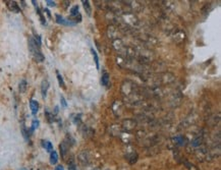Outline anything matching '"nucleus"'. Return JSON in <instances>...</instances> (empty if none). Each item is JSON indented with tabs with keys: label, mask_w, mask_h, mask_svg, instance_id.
Instances as JSON below:
<instances>
[{
	"label": "nucleus",
	"mask_w": 221,
	"mask_h": 170,
	"mask_svg": "<svg viewBox=\"0 0 221 170\" xmlns=\"http://www.w3.org/2000/svg\"><path fill=\"white\" fill-rule=\"evenodd\" d=\"M29 49L31 51L32 56L34 57V59L36 60L37 62H43L45 57H44L43 53L40 50V46L34 41L33 38L29 39Z\"/></svg>",
	"instance_id": "nucleus-1"
},
{
	"label": "nucleus",
	"mask_w": 221,
	"mask_h": 170,
	"mask_svg": "<svg viewBox=\"0 0 221 170\" xmlns=\"http://www.w3.org/2000/svg\"><path fill=\"white\" fill-rule=\"evenodd\" d=\"M55 17H56L57 23H59V25H64V26H73V25H75L72 20L64 19V17H61L60 14H56V15H55Z\"/></svg>",
	"instance_id": "nucleus-2"
},
{
	"label": "nucleus",
	"mask_w": 221,
	"mask_h": 170,
	"mask_svg": "<svg viewBox=\"0 0 221 170\" xmlns=\"http://www.w3.org/2000/svg\"><path fill=\"white\" fill-rule=\"evenodd\" d=\"M48 89H49V82L47 80H43L41 83V94L42 97L45 98L47 96V92H48Z\"/></svg>",
	"instance_id": "nucleus-3"
},
{
	"label": "nucleus",
	"mask_w": 221,
	"mask_h": 170,
	"mask_svg": "<svg viewBox=\"0 0 221 170\" xmlns=\"http://www.w3.org/2000/svg\"><path fill=\"white\" fill-rule=\"evenodd\" d=\"M6 4H7V7L9 8L10 11H12V12H20V8L17 5V1H7Z\"/></svg>",
	"instance_id": "nucleus-4"
},
{
	"label": "nucleus",
	"mask_w": 221,
	"mask_h": 170,
	"mask_svg": "<svg viewBox=\"0 0 221 170\" xmlns=\"http://www.w3.org/2000/svg\"><path fill=\"white\" fill-rule=\"evenodd\" d=\"M68 148H69V145H68L67 141H63V142L60 144V153H61V156L63 158H64L65 155L67 154Z\"/></svg>",
	"instance_id": "nucleus-5"
},
{
	"label": "nucleus",
	"mask_w": 221,
	"mask_h": 170,
	"mask_svg": "<svg viewBox=\"0 0 221 170\" xmlns=\"http://www.w3.org/2000/svg\"><path fill=\"white\" fill-rule=\"evenodd\" d=\"M30 108H31V111L32 113L34 115L37 114V112L39 110V103L35 100H31L30 101Z\"/></svg>",
	"instance_id": "nucleus-6"
},
{
	"label": "nucleus",
	"mask_w": 221,
	"mask_h": 170,
	"mask_svg": "<svg viewBox=\"0 0 221 170\" xmlns=\"http://www.w3.org/2000/svg\"><path fill=\"white\" fill-rule=\"evenodd\" d=\"M78 160L83 165H86V164L89 163V157H88V154L86 153V152H81V153L78 155Z\"/></svg>",
	"instance_id": "nucleus-7"
},
{
	"label": "nucleus",
	"mask_w": 221,
	"mask_h": 170,
	"mask_svg": "<svg viewBox=\"0 0 221 170\" xmlns=\"http://www.w3.org/2000/svg\"><path fill=\"white\" fill-rule=\"evenodd\" d=\"M70 15H72V17H75V19H78V17L80 20H81V17L80 12H78V5H75V6L70 9Z\"/></svg>",
	"instance_id": "nucleus-8"
},
{
	"label": "nucleus",
	"mask_w": 221,
	"mask_h": 170,
	"mask_svg": "<svg viewBox=\"0 0 221 170\" xmlns=\"http://www.w3.org/2000/svg\"><path fill=\"white\" fill-rule=\"evenodd\" d=\"M109 80H110V77H109V74L107 71H103V74H102V77H101V83L102 85L104 86V87H106L107 85L109 83Z\"/></svg>",
	"instance_id": "nucleus-9"
},
{
	"label": "nucleus",
	"mask_w": 221,
	"mask_h": 170,
	"mask_svg": "<svg viewBox=\"0 0 221 170\" xmlns=\"http://www.w3.org/2000/svg\"><path fill=\"white\" fill-rule=\"evenodd\" d=\"M91 53H92V55H93V58H94V61H95V64H96L97 69H99L100 68V63H99L98 54H97V52L94 48H91Z\"/></svg>",
	"instance_id": "nucleus-10"
},
{
	"label": "nucleus",
	"mask_w": 221,
	"mask_h": 170,
	"mask_svg": "<svg viewBox=\"0 0 221 170\" xmlns=\"http://www.w3.org/2000/svg\"><path fill=\"white\" fill-rule=\"evenodd\" d=\"M57 161H58V154L55 151H52L51 154H50V163L54 165V164L57 163Z\"/></svg>",
	"instance_id": "nucleus-11"
},
{
	"label": "nucleus",
	"mask_w": 221,
	"mask_h": 170,
	"mask_svg": "<svg viewBox=\"0 0 221 170\" xmlns=\"http://www.w3.org/2000/svg\"><path fill=\"white\" fill-rule=\"evenodd\" d=\"M42 146L46 149L47 152H52L53 151V145L48 141H42Z\"/></svg>",
	"instance_id": "nucleus-12"
},
{
	"label": "nucleus",
	"mask_w": 221,
	"mask_h": 170,
	"mask_svg": "<svg viewBox=\"0 0 221 170\" xmlns=\"http://www.w3.org/2000/svg\"><path fill=\"white\" fill-rule=\"evenodd\" d=\"M83 6L84 8H85L87 14L88 15H91V5H90V1H88V0H83Z\"/></svg>",
	"instance_id": "nucleus-13"
},
{
	"label": "nucleus",
	"mask_w": 221,
	"mask_h": 170,
	"mask_svg": "<svg viewBox=\"0 0 221 170\" xmlns=\"http://www.w3.org/2000/svg\"><path fill=\"white\" fill-rule=\"evenodd\" d=\"M27 87H28L27 80H23L22 82L20 83V85H18V90H20V93H25L26 91H27Z\"/></svg>",
	"instance_id": "nucleus-14"
},
{
	"label": "nucleus",
	"mask_w": 221,
	"mask_h": 170,
	"mask_svg": "<svg viewBox=\"0 0 221 170\" xmlns=\"http://www.w3.org/2000/svg\"><path fill=\"white\" fill-rule=\"evenodd\" d=\"M56 77H57V80H58V83H59V86L63 89H65V85H64V80H63V78L61 77V74H59V71L57 70L56 71Z\"/></svg>",
	"instance_id": "nucleus-15"
},
{
	"label": "nucleus",
	"mask_w": 221,
	"mask_h": 170,
	"mask_svg": "<svg viewBox=\"0 0 221 170\" xmlns=\"http://www.w3.org/2000/svg\"><path fill=\"white\" fill-rule=\"evenodd\" d=\"M67 163H68V170H77V166H75V163L72 158H70Z\"/></svg>",
	"instance_id": "nucleus-16"
},
{
	"label": "nucleus",
	"mask_w": 221,
	"mask_h": 170,
	"mask_svg": "<svg viewBox=\"0 0 221 170\" xmlns=\"http://www.w3.org/2000/svg\"><path fill=\"white\" fill-rule=\"evenodd\" d=\"M39 126V120L37 119H34L33 122H32V129H31V132H34L36 129H38Z\"/></svg>",
	"instance_id": "nucleus-17"
},
{
	"label": "nucleus",
	"mask_w": 221,
	"mask_h": 170,
	"mask_svg": "<svg viewBox=\"0 0 221 170\" xmlns=\"http://www.w3.org/2000/svg\"><path fill=\"white\" fill-rule=\"evenodd\" d=\"M22 132H23V137H25V138L27 141H29V132H28V130H27V129H25V126H23V129H22Z\"/></svg>",
	"instance_id": "nucleus-18"
},
{
	"label": "nucleus",
	"mask_w": 221,
	"mask_h": 170,
	"mask_svg": "<svg viewBox=\"0 0 221 170\" xmlns=\"http://www.w3.org/2000/svg\"><path fill=\"white\" fill-rule=\"evenodd\" d=\"M47 5H48V6H50V7H53V6H55V2L54 1H52V0H47Z\"/></svg>",
	"instance_id": "nucleus-19"
},
{
	"label": "nucleus",
	"mask_w": 221,
	"mask_h": 170,
	"mask_svg": "<svg viewBox=\"0 0 221 170\" xmlns=\"http://www.w3.org/2000/svg\"><path fill=\"white\" fill-rule=\"evenodd\" d=\"M60 102H61V105H62V107H66L67 106V104H66V101H65V99L63 98V97H61V98H60Z\"/></svg>",
	"instance_id": "nucleus-20"
},
{
	"label": "nucleus",
	"mask_w": 221,
	"mask_h": 170,
	"mask_svg": "<svg viewBox=\"0 0 221 170\" xmlns=\"http://www.w3.org/2000/svg\"><path fill=\"white\" fill-rule=\"evenodd\" d=\"M55 170H64V168H63L61 165H58L56 167V169H55Z\"/></svg>",
	"instance_id": "nucleus-21"
},
{
	"label": "nucleus",
	"mask_w": 221,
	"mask_h": 170,
	"mask_svg": "<svg viewBox=\"0 0 221 170\" xmlns=\"http://www.w3.org/2000/svg\"><path fill=\"white\" fill-rule=\"evenodd\" d=\"M44 10H45V12H46L47 14H48V17H51V14H50V11H49V10L47 9V8H46V9H44Z\"/></svg>",
	"instance_id": "nucleus-22"
},
{
	"label": "nucleus",
	"mask_w": 221,
	"mask_h": 170,
	"mask_svg": "<svg viewBox=\"0 0 221 170\" xmlns=\"http://www.w3.org/2000/svg\"><path fill=\"white\" fill-rule=\"evenodd\" d=\"M20 170H27V169H26V168H20Z\"/></svg>",
	"instance_id": "nucleus-23"
},
{
	"label": "nucleus",
	"mask_w": 221,
	"mask_h": 170,
	"mask_svg": "<svg viewBox=\"0 0 221 170\" xmlns=\"http://www.w3.org/2000/svg\"><path fill=\"white\" fill-rule=\"evenodd\" d=\"M97 170H100V169H97ZM106 170H108V169H106Z\"/></svg>",
	"instance_id": "nucleus-24"
}]
</instances>
